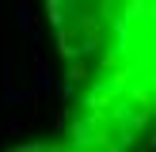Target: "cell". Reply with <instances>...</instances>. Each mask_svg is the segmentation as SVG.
Wrapping results in <instances>:
<instances>
[{"label":"cell","instance_id":"cell-1","mask_svg":"<svg viewBox=\"0 0 156 152\" xmlns=\"http://www.w3.org/2000/svg\"><path fill=\"white\" fill-rule=\"evenodd\" d=\"M53 88V76H50V65L42 61V53L34 50V95H42V91Z\"/></svg>","mask_w":156,"mask_h":152},{"label":"cell","instance_id":"cell-2","mask_svg":"<svg viewBox=\"0 0 156 152\" xmlns=\"http://www.w3.org/2000/svg\"><path fill=\"white\" fill-rule=\"evenodd\" d=\"M15 27H19L23 34H30V30H34V15H30V0H19V4H15Z\"/></svg>","mask_w":156,"mask_h":152}]
</instances>
